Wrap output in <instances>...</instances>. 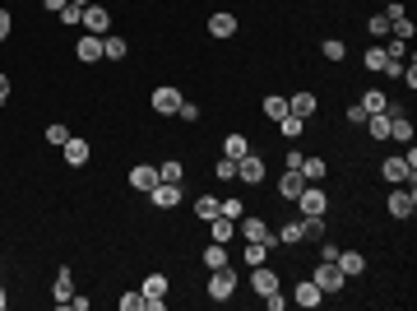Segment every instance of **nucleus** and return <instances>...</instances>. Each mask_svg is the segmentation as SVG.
<instances>
[{"instance_id":"1","label":"nucleus","mask_w":417,"mask_h":311,"mask_svg":"<svg viewBox=\"0 0 417 311\" xmlns=\"http://www.w3.org/2000/svg\"><path fill=\"white\" fill-rule=\"evenodd\" d=\"M237 283H242V274H237V265L208 269V298H213V302H228L232 293H237Z\"/></svg>"},{"instance_id":"2","label":"nucleus","mask_w":417,"mask_h":311,"mask_svg":"<svg viewBox=\"0 0 417 311\" xmlns=\"http://www.w3.org/2000/svg\"><path fill=\"white\" fill-rule=\"evenodd\" d=\"M311 283H316L325 298H334V293H343V283H348V274H343L334 260H320L316 265V274H311Z\"/></svg>"},{"instance_id":"3","label":"nucleus","mask_w":417,"mask_h":311,"mask_svg":"<svg viewBox=\"0 0 417 311\" xmlns=\"http://www.w3.org/2000/svg\"><path fill=\"white\" fill-rule=\"evenodd\" d=\"M237 233L246 237V242H260V246H269V251H274L278 246V233H274V223H264V219H237Z\"/></svg>"},{"instance_id":"4","label":"nucleus","mask_w":417,"mask_h":311,"mask_svg":"<svg viewBox=\"0 0 417 311\" xmlns=\"http://www.w3.org/2000/svg\"><path fill=\"white\" fill-rule=\"evenodd\" d=\"M385 209H390V219H399V223L413 219V214H417V190L413 186H394V190H390V200H385Z\"/></svg>"},{"instance_id":"5","label":"nucleus","mask_w":417,"mask_h":311,"mask_svg":"<svg viewBox=\"0 0 417 311\" xmlns=\"http://www.w3.org/2000/svg\"><path fill=\"white\" fill-rule=\"evenodd\" d=\"M297 209H301V219H316V214L330 209V195H325L316 181H306V186H301V195H297Z\"/></svg>"},{"instance_id":"6","label":"nucleus","mask_w":417,"mask_h":311,"mask_svg":"<svg viewBox=\"0 0 417 311\" xmlns=\"http://www.w3.org/2000/svg\"><path fill=\"white\" fill-rule=\"evenodd\" d=\"M380 177L390 181V186H417V172H413V167H408L399 154H394V158H385V163H380Z\"/></svg>"},{"instance_id":"7","label":"nucleus","mask_w":417,"mask_h":311,"mask_svg":"<svg viewBox=\"0 0 417 311\" xmlns=\"http://www.w3.org/2000/svg\"><path fill=\"white\" fill-rule=\"evenodd\" d=\"M264 181V158L255 154H246V158H237V186H260Z\"/></svg>"},{"instance_id":"8","label":"nucleus","mask_w":417,"mask_h":311,"mask_svg":"<svg viewBox=\"0 0 417 311\" xmlns=\"http://www.w3.org/2000/svg\"><path fill=\"white\" fill-rule=\"evenodd\" d=\"M149 107H154L158 116H176V107H181V89H172V84H163V89H154V98H149Z\"/></svg>"},{"instance_id":"9","label":"nucleus","mask_w":417,"mask_h":311,"mask_svg":"<svg viewBox=\"0 0 417 311\" xmlns=\"http://www.w3.org/2000/svg\"><path fill=\"white\" fill-rule=\"evenodd\" d=\"M70 298H75V274H70V265H61L51 279V302L56 307H70Z\"/></svg>"},{"instance_id":"10","label":"nucleus","mask_w":417,"mask_h":311,"mask_svg":"<svg viewBox=\"0 0 417 311\" xmlns=\"http://www.w3.org/2000/svg\"><path fill=\"white\" fill-rule=\"evenodd\" d=\"M79 28H84V33H107L111 28V14H107V5H84V23H79Z\"/></svg>"},{"instance_id":"11","label":"nucleus","mask_w":417,"mask_h":311,"mask_svg":"<svg viewBox=\"0 0 417 311\" xmlns=\"http://www.w3.org/2000/svg\"><path fill=\"white\" fill-rule=\"evenodd\" d=\"M149 200H154V209H176V205H181V186H176V181H158V186L149 190Z\"/></svg>"},{"instance_id":"12","label":"nucleus","mask_w":417,"mask_h":311,"mask_svg":"<svg viewBox=\"0 0 417 311\" xmlns=\"http://www.w3.org/2000/svg\"><path fill=\"white\" fill-rule=\"evenodd\" d=\"M75 56L84 61V66H98V61H102V37H98V33L75 37Z\"/></svg>"},{"instance_id":"13","label":"nucleus","mask_w":417,"mask_h":311,"mask_svg":"<svg viewBox=\"0 0 417 311\" xmlns=\"http://www.w3.org/2000/svg\"><path fill=\"white\" fill-rule=\"evenodd\" d=\"M278 288H283V283H278V274H274L269 265H255V269H251V293H255V298H264V293H278Z\"/></svg>"},{"instance_id":"14","label":"nucleus","mask_w":417,"mask_h":311,"mask_svg":"<svg viewBox=\"0 0 417 311\" xmlns=\"http://www.w3.org/2000/svg\"><path fill=\"white\" fill-rule=\"evenodd\" d=\"M61 154H66L70 167H84L88 158H93V145H88V140H79V135H70L66 145H61Z\"/></svg>"},{"instance_id":"15","label":"nucleus","mask_w":417,"mask_h":311,"mask_svg":"<svg viewBox=\"0 0 417 311\" xmlns=\"http://www.w3.org/2000/svg\"><path fill=\"white\" fill-rule=\"evenodd\" d=\"M130 186L149 195V190L158 186V167H154V163H135V167H130Z\"/></svg>"},{"instance_id":"16","label":"nucleus","mask_w":417,"mask_h":311,"mask_svg":"<svg viewBox=\"0 0 417 311\" xmlns=\"http://www.w3.org/2000/svg\"><path fill=\"white\" fill-rule=\"evenodd\" d=\"M208 37H237V14L218 10L213 19H208Z\"/></svg>"},{"instance_id":"17","label":"nucleus","mask_w":417,"mask_h":311,"mask_svg":"<svg viewBox=\"0 0 417 311\" xmlns=\"http://www.w3.org/2000/svg\"><path fill=\"white\" fill-rule=\"evenodd\" d=\"M292 298H297V307H306V311H311V307H320V302H325V293H320L311 279H301V283L292 288Z\"/></svg>"},{"instance_id":"18","label":"nucleus","mask_w":417,"mask_h":311,"mask_svg":"<svg viewBox=\"0 0 417 311\" xmlns=\"http://www.w3.org/2000/svg\"><path fill=\"white\" fill-rule=\"evenodd\" d=\"M316 107H320V98H316L311 89H301V93H292V98H287V111L306 116V121H311V111H316Z\"/></svg>"},{"instance_id":"19","label":"nucleus","mask_w":417,"mask_h":311,"mask_svg":"<svg viewBox=\"0 0 417 311\" xmlns=\"http://www.w3.org/2000/svg\"><path fill=\"white\" fill-rule=\"evenodd\" d=\"M232 237H237V223H232V219H223V214H218V219H208V242H223V246H228Z\"/></svg>"},{"instance_id":"20","label":"nucleus","mask_w":417,"mask_h":311,"mask_svg":"<svg viewBox=\"0 0 417 311\" xmlns=\"http://www.w3.org/2000/svg\"><path fill=\"white\" fill-rule=\"evenodd\" d=\"M274 126H278L283 140H301V135H306V116H297V111H287L283 121H274Z\"/></svg>"},{"instance_id":"21","label":"nucleus","mask_w":417,"mask_h":311,"mask_svg":"<svg viewBox=\"0 0 417 311\" xmlns=\"http://www.w3.org/2000/svg\"><path fill=\"white\" fill-rule=\"evenodd\" d=\"M274 233H278V246H301V237H306V223L292 219V223H283V228H274Z\"/></svg>"},{"instance_id":"22","label":"nucleus","mask_w":417,"mask_h":311,"mask_svg":"<svg viewBox=\"0 0 417 311\" xmlns=\"http://www.w3.org/2000/svg\"><path fill=\"white\" fill-rule=\"evenodd\" d=\"M334 265H339L348 279H357V274L366 269V256H362V251H339V260H334Z\"/></svg>"},{"instance_id":"23","label":"nucleus","mask_w":417,"mask_h":311,"mask_svg":"<svg viewBox=\"0 0 417 311\" xmlns=\"http://www.w3.org/2000/svg\"><path fill=\"white\" fill-rule=\"evenodd\" d=\"M199 260H204V269H223V265H232V256H228V246H223V242H208Z\"/></svg>"},{"instance_id":"24","label":"nucleus","mask_w":417,"mask_h":311,"mask_svg":"<svg viewBox=\"0 0 417 311\" xmlns=\"http://www.w3.org/2000/svg\"><path fill=\"white\" fill-rule=\"evenodd\" d=\"M167 288H172V279H167L163 274V269H154V274H149V279H144V298H167Z\"/></svg>"},{"instance_id":"25","label":"nucleus","mask_w":417,"mask_h":311,"mask_svg":"<svg viewBox=\"0 0 417 311\" xmlns=\"http://www.w3.org/2000/svg\"><path fill=\"white\" fill-rule=\"evenodd\" d=\"M125 56H130V42H125V37L102 33V61H125Z\"/></svg>"},{"instance_id":"26","label":"nucleus","mask_w":417,"mask_h":311,"mask_svg":"<svg viewBox=\"0 0 417 311\" xmlns=\"http://www.w3.org/2000/svg\"><path fill=\"white\" fill-rule=\"evenodd\" d=\"M301 186H306V177H301V172H283V177H278V195H283V200H297V195H301Z\"/></svg>"},{"instance_id":"27","label":"nucleus","mask_w":417,"mask_h":311,"mask_svg":"<svg viewBox=\"0 0 417 311\" xmlns=\"http://www.w3.org/2000/svg\"><path fill=\"white\" fill-rule=\"evenodd\" d=\"M218 214H223V200H218V195H199V200H195V219H199V223L218 219Z\"/></svg>"},{"instance_id":"28","label":"nucleus","mask_w":417,"mask_h":311,"mask_svg":"<svg viewBox=\"0 0 417 311\" xmlns=\"http://www.w3.org/2000/svg\"><path fill=\"white\" fill-rule=\"evenodd\" d=\"M223 154H228V158H246V154H251V140H246L242 130H232L228 140H223Z\"/></svg>"},{"instance_id":"29","label":"nucleus","mask_w":417,"mask_h":311,"mask_svg":"<svg viewBox=\"0 0 417 311\" xmlns=\"http://www.w3.org/2000/svg\"><path fill=\"white\" fill-rule=\"evenodd\" d=\"M260 111L269 116V121H283V116H287V98H283V93H269V98L260 102Z\"/></svg>"},{"instance_id":"30","label":"nucleus","mask_w":417,"mask_h":311,"mask_svg":"<svg viewBox=\"0 0 417 311\" xmlns=\"http://www.w3.org/2000/svg\"><path fill=\"white\" fill-rule=\"evenodd\" d=\"M357 107H362V111H366V116H371V111H385V107H390V98H385V93H380V89H366V93H362V98H357Z\"/></svg>"},{"instance_id":"31","label":"nucleus","mask_w":417,"mask_h":311,"mask_svg":"<svg viewBox=\"0 0 417 311\" xmlns=\"http://www.w3.org/2000/svg\"><path fill=\"white\" fill-rule=\"evenodd\" d=\"M297 172H301V177L306 181H325V172H330V167H325V158H301V167H297Z\"/></svg>"},{"instance_id":"32","label":"nucleus","mask_w":417,"mask_h":311,"mask_svg":"<svg viewBox=\"0 0 417 311\" xmlns=\"http://www.w3.org/2000/svg\"><path fill=\"white\" fill-rule=\"evenodd\" d=\"M242 260L246 265H269V246H260V242H246V251H242Z\"/></svg>"},{"instance_id":"33","label":"nucleus","mask_w":417,"mask_h":311,"mask_svg":"<svg viewBox=\"0 0 417 311\" xmlns=\"http://www.w3.org/2000/svg\"><path fill=\"white\" fill-rule=\"evenodd\" d=\"M56 19L66 23V28H79V23H84V5H70V0H66V5L56 10Z\"/></svg>"},{"instance_id":"34","label":"nucleus","mask_w":417,"mask_h":311,"mask_svg":"<svg viewBox=\"0 0 417 311\" xmlns=\"http://www.w3.org/2000/svg\"><path fill=\"white\" fill-rule=\"evenodd\" d=\"M320 51H325V61H334V66H339L343 56H348V47H343V37H325V42H320Z\"/></svg>"},{"instance_id":"35","label":"nucleus","mask_w":417,"mask_h":311,"mask_svg":"<svg viewBox=\"0 0 417 311\" xmlns=\"http://www.w3.org/2000/svg\"><path fill=\"white\" fill-rule=\"evenodd\" d=\"M306 223V237H301V242H320V237L330 233V223H325V214H316V219H301Z\"/></svg>"},{"instance_id":"36","label":"nucleus","mask_w":417,"mask_h":311,"mask_svg":"<svg viewBox=\"0 0 417 311\" xmlns=\"http://www.w3.org/2000/svg\"><path fill=\"white\" fill-rule=\"evenodd\" d=\"M158 181H176V186H181V181H186V167H181V163L172 158V163L158 167Z\"/></svg>"},{"instance_id":"37","label":"nucleus","mask_w":417,"mask_h":311,"mask_svg":"<svg viewBox=\"0 0 417 311\" xmlns=\"http://www.w3.org/2000/svg\"><path fill=\"white\" fill-rule=\"evenodd\" d=\"M213 177H218V181H237V158L223 154L218 163H213Z\"/></svg>"},{"instance_id":"38","label":"nucleus","mask_w":417,"mask_h":311,"mask_svg":"<svg viewBox=\"0 0 417 311\" xmlns=\"http://www.w3.org/2000/svg\"><path fill=\"white\" fill-rule=\"evenodd\" d=\"M366 33H371V42H375V37H390V19H385V10L366 19Z\"/></svg>"},{"instance_id":"39","label":"nucleus","mask_w":417,"mask_h":311,"mask_svg":"<svg viewBox=\"0 0 417 311\" xmlns=\"http://www.w3.org/2000/svg\"><path fill=\"white\" fill-rule=\"evenodd\" d=\"M242 214H246L242 195H223V219H232V223H237V219H242Z\"/></svg>"},{"instance_id":"40","label":"nucleus","mask_w":417,"mask_h":311,"mask_svg":"<svg viewBox=\"0 0 417 311\" xmlns=\"http://www.w3.org/2000/svg\"><path fill=\"white\" fill-rule=\"evenodd\" d=\"M404 56H408L404 37H385V61H404Z\"/></svg>"},{"instance_id":"41","label":"nucleus","mask_w":417,"mask_h":311,"mask_svg":"<svg viewBox=\"0 0 417 311\" xmlns=\"http://www.w3.org/2000/svg\"><path fill=\"white\" fill-rule=\"evenodd\" d=\"M362 61H366V70H385V47H380V42H371Z\"/></svg>"},{"instance_id":"42","label":"nucleus","mask_w":417,"mask_h":311,"mask_svg":"<svg viewBox=\"0 0 417 311\" xmlns=\"http://www.w3.org/2000/svg\"><path fill=\"white\" fill-rule=\"evenodd\" d=\"M66 140H70V130H66L61 121H56V126H46V145H56V149H61Z\"/></svg>"},{"instance_id":"43","label":"nucleus","mask_w":417,"mask_h":311,"mask_svg":"<svg viewBox=\"0 0 417 311\" xmlns=\"http://www.w3.org/2000/svg\"><path fill=\"white\" fill-rule=\"evenodd\" d=\"M176 116H181V121H199V107H195V102H190V98H181V107H176Z\"/></svg>"},{"instance_id":"44","label":"nucleus","mask_w":417,"mask_h":311,"mask_svg":"<svg viewBox=\"0 0 417 311\" xmlns=\"http://www.w3.org/2000/svg\"><path fill=\"white\" fill-rule=\"evenodd\" d=\"M121 311H144V293H121Z\"/></svg>"},{"instance_id":"45","label":"nucleus","mask_w":417,"mask_h":311,"mask_svg":"<svg viewBox=\"0 0 417 311\" xmlns=\"http://www.w3.org/2000/svg\"><path fill=\"white\" fill-rule=\"evenodd\" d=\"M301 158H306L301 149H283V167H287V172H297V167H301Z\"/></svg>"},{"instance_id":"46","label":"nucleus","mask_w":417,"mask_h":311,"mask_svg":"<svg viewBox=\"0 0 417 311\" xmlns=\"http://www.w3.org/2000/svg\"><path fill=\"white\" fill-rule=\"evenodd\" d=\"M264 307H269V311H283V307H287L283 288H278V293H264Z\"/></svg>"},{"instance_id":"47","label":"nucleus","mask_w":417,"mask_h":311,"mask_svg":"<svg viewBox=\"0 0 417 311\" xmlns=\"http://www.w3.org/2000/svg\"><path fill=\"white\" fill-rule=\"evenodd\" d=\"M14 33V19H10V10H0V42Z\"/></svg>"},{"instance_id":"48","label":"nucleus","mask_w":417,"mask_h":311,"mask_svg":"<svg viewBox=\"0 0 417 311\" xmlns=\"http://www.w3.org/2000/svg\"><path fill=\"white\" fill-rule=\"evenodd\" d=\"M343 116H348V121H352V126H362V121H366V111H362V107H357V102H352V107H348V111H343Z\"/></svg>"},{"instance_id":"49","label":"nucleus","mask_w":417,"mask_h":311,"mask_svg":"<svg viewBox=\"0 0 417 311\" xmlns=\"http://www.w3.org/2000/svg\"><path fill=\"white\" fill-rule=\"evenodd\" d=\"M0 102H10V75L0 70Z\"/></svg>"},{"instance_id":"50","label":"nucleus","mask_w":417,"mask_h":311,"mask_svg":"<svg viewBox=\"0 0 417 311\" xmlns=\"http://www.w3.org/2000/svg\"><path fill=\"white\" fill-rule=\"evenodd\" d=\"M61 5H66V0H42V10H51V14L61 10Z\"/></svg>"},{"instance_id":"51","label":"nucleus","mask_w":417,"mask_h":311,"mask_svg":"<svg viewBox=\"0 0 417 311\" xmlns=\"http://www.w3.org/2000/svg\"><path fill=\"white\" fill-rule=\"evenodd\" d=\"M5 307H10V293H5V288H0V311H5Z\"/></svg>"},{"instance_id":"52","label":"nucleus","mask_w":417,"mask_h":311,"mask_svg":"<svg viewBox=\"0 0 417 311\" xmlns=\"http://www.w3.org/2000/svg\"><path fill=\"white\" fill-rule=\"evenodd\" d=\"M70 5H88V0H70Z\"/></svg>"}]
</instances>
